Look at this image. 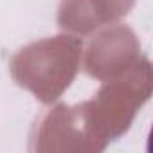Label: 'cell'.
<instances>
[{"mask_svg":"<svg viewBox=\"0 0 153 153\" xmlns=\"http://www.w3.org/2000/svg\"><path fill=\"white\" fill-rule=\"evenodd\" d=\"M81 42L72 36H56L20 49L11 61V74L20 87L40 101L52 103L70 85L78 72Z\"/></svg>","mask_w":153,"mask_h":153,"instance_id":"cell-1","label":"cell"}]
</instances>
